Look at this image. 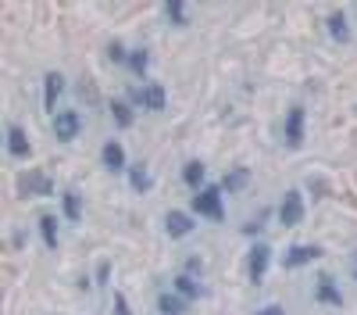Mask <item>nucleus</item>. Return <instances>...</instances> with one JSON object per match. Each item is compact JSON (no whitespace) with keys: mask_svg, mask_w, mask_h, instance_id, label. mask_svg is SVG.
Segmentation results:
<instances>
[{"mask_svg":"<svg viewBox=\"0 0 357 315\" xmlns=\"http://www.w3.org/2000/svg\"><path fill=\"white\" fill-rule=\"evenodd\" d=\"M354 276H357V272H354Z\"/></svg>","mask_w":357,"mask_h":315,"instance_id":"obj_31","label":"nucleus"},{"mask_svg":"<svg viewBox=\"0 0 357 315\" xmlns=\"http://www.w3.org/2000/svg\"><path fill=\"white\" fill-rule=\"evenodd\" d=\"M318 258H321V247H318V244H296V247H289V251L282 254V265H286V269H301V265L318 262Z\"/></svg>","mask_w":357,"mask_h":315,"instance_id":"obj_5","label":"nucleus"},{"mask_svg":"<svg viewBox=\"0 0 357 315\" xmlns=\"http://www.w3.org/2000/svg\"><path fill=\"white\" fill-rule=\"evenodd\" d=\"M172 291H175L178 298L193 301V298H200V283H197V276H190V272H178V276L172 279Z\"/></svg>","mask_w":357,"mask_h":315,"instance_id":"obj_14","label":"nucleus"},{"mask_svg":"<svg viewBox=\"0 0 357 315\" xmlns=\"http://www.w3.org/2000/svg\"><path fill=\"white\" fill-rule=\"evenodd\" d=\"M165 104H168L165 86H161V82H146V86H143V108H146V111H165Z\"/></svg>","mask_w":357,"mask_h":315,"instance_id":"obj_13","label":"nucleus"},{"mask_svg":"<svg viewBox=\"0 0 357 315\" xmlns=\"http://www.w3.org/2000/svg\"><path fill=\"white\" fill-rule=\"evenodd\" d=\"M165 233H168L172 240L190 237V233H193V215H186V212H168V215H165Z\"/></svg>","mask_w":357,"mask_h":315,"instance_id":"obj_9","label":"nucleus"},{"mask_svg":"<svg viewBox=\"0 0 357 315\" xmlns=\"http://www.w3.org/2000/svg\"><path fill=\"white\" fill-rule=\"evenodd\" d=\"M129 72L132 75H146V68H151V54H146L143 47H136V50H129Z\"/></svg>","mask_w":357,"mask_h":315,"instance_id":"obj_23","label":"nucleus"},{"mask_svg":"<svg viewBox=\"0 0 357 315\" xmlns=\"http://www.w3.org/2000/svg\"><path fill=\"white\" fill-rule=\"evenodd\" d=\"M100 161H104V168H111V172H129L126 147H122L118 140H107L104 147H100Z\"/></svg>","mask_w":357,"mask_h":315,"instance_id":"obj_8","label":"nucleus"},{"mask_svg":"<svg viewBox=\"0 0 357 315\" xmlns=\"http://www.w3.org/2000/svg\"><path fill=\"white\" fill-rule=\"evenodd\" d=\"M286 143L293 151L304 147V108H289L286 111Z\"/></svg>","mask_w":357,"mask_h":315,"instance_id":"obj_6","label":"nucleus"},{"mask_svg":"<svg viewBox=\"0 0 357 315\" xmlns=\"http://www.w3.org/2000/svg\"><path fill=\"white\" fill-rule=\"evenodd\" d=\"M165 15H168V22H175V25H186V22H190L183 0H168V4H165Z\"/></svg>","mask_w":357,"mask_h":315,"instance_id":"obj_24","label":"nucleus"},{"mask_svg":"<svg viewBox=\"0 0 357 315\" xmlns=\"http://www.w3.org/2000/svg\"><path fill=\"white\" fill-rule=\"evenodd\" d=\"M79 129H82V115H79V111L65 108V111L54 115V136L61 140V143H72V140L79 136Z\"/></svg>","mask_w":357,"mask_h":315,"instance_id":"obj_2","label":"nucleus"},{"mask_svg":"<svg viewBox=\"0 0 357 315\" xmlns=\"http://www.w3.org/2000/svg\"><path fill=\"white\" fill-rule=\"evenodd\" d=\"M250 183V168H229L225 172V180H222V190H229V193H236V190H243Z\"/></svg>","mask_w":357,"mask_h":315,"instance_id":"obj_17","label":"nucleus"},{"mask_svg":"<svg viewBox=\"0 0 357 315\" xmlns=\"http://www.w3.org/2000/svg\"><path fill=\"white\" fill-rule=\"evenodd\" d=\"M158 312L161 315H186V298H178L175 291L158 294Z\"/></svg>","mask_w":357,"mask_h":315,"instance_id":"obj_15","label":"nucleus"},{"mask_svg":"<svg viewBox=\"0 0 357 315\" xmlns=\"http://www.w3.org/2000/svg\"><path fill=\"white\" fill-rule=\"evenodd\" d=\"M22 190L29 197H50L54 193V183H50V176H43V172H29V176L22 180Z\"/></svg>","mask_w":357,"mask_h":315,"instance_id":"obj_10","label":"nucleus"},{"mask_svg":"<svg viewBox=\"0 0 357 315\" xmlns=\"http://www.w3.org/2000/svg\"><path fill=\"white\" fill-rule=\"evenodd\" d=\"M107 276H111V265H107V262H100V265H97V279H100V283H107Z\"/></svg>","mask_w":357,"mask_h":315,"instance_id":"obj_30","label":"nucleus"},{"mask_svg":"<svg viewBox=\"0 0 357 315\" xmlns=\"http://www.w3.org/2000/svg\"><path fill=\"white\" fill-rule=\"evenodd\" d=\"M8 154H11L15 161H22V158L33 154V143H29V136H25V129H22L18 122H8Z\"/></svg>","mask_w":357,"mask_h":315,"instance_id":"obj_7","label":"nucleus"},{"mask_svg":"<svg viewBox=\"0 0 357 315\" xmlns=\"http://www.w3.org/2000/svg\"><path fill=\"white\" fill-rule=\"evenodd\" d=\"M314 298L321 301V305H333V308H343V291L329 279V276H321L318 279V286H314Z\"/></svg>","mask_w":357,"mask_h":315,"instance_id":"obj_11","label":"nucleus"},{"mask_svg":"<svg viewBox=\"0 0 357 315\" xmlns=\"http://www.w3.org/2000/svg\"><path fill=\"white\" fill-rule=\"evenodd\" d=\"M204 180H207V168H204L200 161H190V165L183 168V183H186V186H193V193H197V190H204Z\"/></svg>","mask_w":357,"mask_h":315,"instance_id":"obj_19","label":"nucleus"},{"mask_svg":"<svg viewBox=\"0 0 357 315\" xmlns=\"http://www.w3.org/2000/svg\"><path fill=\"white\" fill-rule=\"evenodd\" d=\"M325 25H329V36L336 40V43H350V22H347V15H329V22H325Z\"/></svg>","mask_w":357,"mask_h":315,"instance_id":"obj_18","label":"nucleus"},{"mask_svg":"<svg viewBox=\"0 0 357 315\" xmlns=\"http://www.w3.org/2000/svg\"><path fill=\"white\" fill-rule=\"evenodd\" d=\"M257 315H286V308H279V305H264Z\"/></svg>","mask_w":357,"mask_h":315,"instance_id":"obj_29","label":"nucleus"},{"mask_svg":"<svg viewBox=\"0 0 357 315\" xmlns=\"http://www.w3.org/2000/svg\"><path fill=\"white\" fill-rule=\"evenodd\" d=\"M111 119L118 122V129H132L136 115H132V108H129L126 101H111Z\"/></svg>","mask_w":357,"mask_h":315,"instance_id":"obj_20","label":"nucleus"},{"mask_svg":"<svg viewBox=\"0 0 357 315\" xmlns=\"http://www.w3.org/2000/svg\"><path fill=\"white\" fill-rule=\"evenodd\" d=\"M61 94H65V79L57 75V72H47V79H43V104H47V111L57 108V97H61Z\"/></svg>","mask_w":357,"mask_h":315,"instance_id":"obj_12","label":"nucleus"},{"mask_svg":"<svg viewBox=\"0 0 357 315\" xmlns=\"http://www.w3.org/2000/svg\"><path fill=\"white\" fill-rule=\"evenodd\" d=\"M190 208H193V215H200V219H215V222H222V219H225L222 186H204V190H197L193 200H190Z\"/></svg>","mask_w":357,"mask_h":315,"instance_id":"obj_1","label":"nucleus"},{"mask_svg":"<svg viewBox=\"0 0 357 315\" xmlns=\"http://www.w3.org/2000/svg\"><path fill=\"white\" fill-rule=\"evenodd\" d=\"M61 212H65L68 222H79V219H82V200H79L75 190H65V197H61Z\"/></svg>","mask_w":357,"mask_h":315,"instance_id":"obj_21","label":"nucleus"},{"mask_svg":"<svg viewBox=\"0 0 357 315\" xmlns=\"http://www.w3.org/2000/svg\"><path fill=\"white\" fill-rule=\"evenodd\" d=\"M126 176H129V186H132L136 193H146V190L154 186V176L146 172V165H129Z\"/></svg>","mask_w":357,"mask_h":315,"instance_id":"obj_16","label":"nucleus"},{"mask_svg":"<svg viewBox=\"0 0 357 315\" xmlns=\"http://www.w3.org/2000/svg\"><path fill=\"white\" fill-rule=\"evenodd\" d=\"M186 272H190V276L204 272V262H200V258H190V262H186Z\"/></svg>","mask_w":357,"mask_h":315,"instance_id":"obj_27","label":"nucleus"},{"mask_svg":"<svg viewBox=\"0 0 357 315\" xmlns=\"http://www.w3.org/2000/svg\"><path fill=\"white\" fill-rule=\"evenodd\" d=\"M279 222H282L286 229H293V226L304 222V193H301V190H289V193L282 197V205H279Z\"/></svg>","mask_w":357,"mask_h":315,"instance_id":"obj_3","label":"nucleus"},{"mask_svg":"<svg viewBox=\"0 0 357 315\" xmlns=\"http://www.w3.org/2000/svg\"><path fill=\"white\" fill-rule=\"evenodd\" d=\"M268 265H272V247H268V244H254V247H250V258H247V276H250V283H261L264 272H268Z\"/></svg>","mask_w":357,"mask_h":315,"instance_id":"obj_4","label":"nucleus"},{"mask_svg":"<svg viewBox=\"0 0 357 315\" xmlns=\"http://www.w3.org/2000/svg\"><path fill=\"white\" fill-rule=\"evenodd\" d=\"M307 186H311V193H329V186H325V180H314V176H311V183H307Z\"/></svg>","mask_w":357,"mask_h":315,"instance_id":"obj_28","label":"nucleus"},{"mask_svg":"<svg viewBox=\"0 0 357 315\" xmlns=\"http://www.w3.org/2000/svg\"><path fill=\"white\" fill-rule=\"evenodd\" d=\"M40 237H43L47 251H57V219L54 215H40Z\"/></svg>","mask_w":357,"mask_h":315,"instance_id":"obj_22","label":"nucleus"},{"mask_svg":"<svg viewBox=\"0 0 357 315\" xmlns=\"http://www.w3.org/2000/svg\"><path fill=\"white\" fill-rule=\"evenodd\" d=\"M114 315H132V312H129V298H126V294H114Z\"/></svg>","mask_w":357,"mask_h":315,"instance_id":"obj_26","label":"nucleus"},{"mask_svg":"<svg viewBox=\"0 0 357 315\" xmlns=\"http://www.w3.org/2000/svg\"><path fill=\"white\" fill-rule=\"evenodd\" d=\"M107 50H111V61H118V65H126V61H129V50H126L122 43H118V40H114Z\"/></svg>","mask_w":357,"mask_h":315,"instance_id":"obj_25","label":"nucleus"}]
</instances>
